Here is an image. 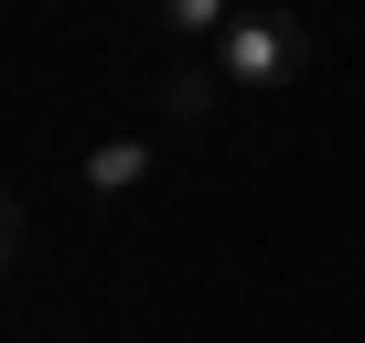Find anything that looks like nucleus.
I'll list each match as a JSON object with an SVG mask.
<instances>
[{
    "label": "nucleus",
    "mask_w": 365,
    "mask_h": 343,
    "mask_svg": "<svg viewBox=\"0 0 365 343\" xmlns=\"http://www.w3.org/2000/svg\"><path fill=\"white\" fill-rule=\"evenodd\" d=\"M301 65H312V22H290V11H237V22L215 33L226 97H279Z\"/></svg>",
    "instance_id": "obj_1"
},
{
    "label": "nucleus",
    "mask_w": 365,
    "mask_h": 343,
    "mask_svg": "<svg viewBox=\"0 0 365 343\" xmlns=\"http://www.w3.org/2000/svg\"><path fill=\"white\" fill-rule=\"evenodd\" d=\"M215 97H226L215 54H182V65L161 75V118H182V129H194V118H215Z\"/></svg>",
    "instance_id": "obj_2"
},
{
    "label": "nucleus",
    "mask_w": 365,
    "mask_h": 343,
    "mask_svg": "<svg viewBox=\"0 0 365 343\" xmlns=\"http://www.w3.org/2000/svg\"><path fill=\"white\" fill-rule=\"evenodd\" d=\"M140 183H150V150H140V139H97V150H86V194H97V204H118V194H140Z\"/></svg>",
    "instance_id": "obj_3"
},
{
    "label": "nucleus",
    "mask_w": 365,
    "mask_h": 343,
    "mask_svg": "<svg viewBox=\"0 0 365 343\" xmlns=\"http://www.w3.org/2000/svg\"><path fill=\"white\" fill-rule=\"evenodd\" d=\"M150 11H161V33H182V43H205V33H226V22H237L226 0H150Z\"/></svg>",
    "instance_id": "obj_4"
},
{
    "label": "nucleus",
    "mask_w": 365,
    "mask_h": 343,
    "mask_svg": "<svg viewBox=\"0 0 365 343\" xmlns=\"http://www.w3.org/2000/svg\"><path fill=\"white\" fill-rule=\"evenodd\" d=\"M22 236H33V226H22V194H11V183H0V279H11V268H22Z\"/></svg>",
    "instance_id": "obj_5"
}]
</instances>
